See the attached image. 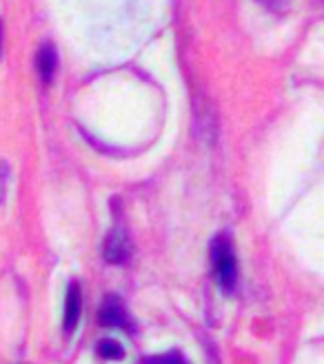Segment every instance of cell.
<instances>
[{
    "label": "cell",
    "instance_id": "6da1fadb",
    "mask_svg": "<svg viewBox=\"0 0 324 364\" xmlns=\"http://www.w3.org/2000/svg\"><path fill=\"white\" fill-rule=\"evenodd\" d=\"M211 262H213L215 282H218L227 294H231L238 280V264H236V256H233V249L227 235H218V238L213 240Z\"/></svg>",
    "mask_w": 324,
    "mask_h": 364
},
{
    "label": "cell",
    "instance_id": "7a4b0ae2",
    "mask_svg": "<svg viewBox=\"0 0 324 364\" xmlns=\"http://www.w3.org/2000/svg\"><path fill=\"white\" fill-rule=\"evenodd\" d=\"M104 260L112 262V264H122L131 258V242H129V235L124 233V229H114L109 231L104 240Z\"/></svg>",
    "mask_w": 324,
    "mask_h": 364
},
{
    "label": "cell",
    "instance_id": "3957f363",
    "mask_svg": "<svg viewBox=\"0 0 324 364\" xmlns=\"http://www.w3.org/2000/svg\"><path fill=\"white\" fill-rule=\"evenodd\" d=\"M100 324L107 326V329H124L129 331V316L124 311V304L120 302V298L109 296L102 306H100Z\"/></svg>",
    "mask_w": 324,
    "mask_h": 364
},
{
    "label": "cell",
    "instance_id": "277c9868",
    "mask_svg": "<svg viewBox=\"0 0 324 364\" xmlns=\"http://www.w3.org/2000/svg\"><path fill=\"white\" fill-rule=\"evenodd\" d=\"M82 311V294L78 284H71L65 300V331H74Z\"/></svg>",
    "mask_w": 324,
    "mask_h": 364
},
{
    "label": "cell",
    "instance_id": "5b68a950",
    "mask_svg": "<svg viewBox=\"0 0 324 364\" xmlns=\"http://www.w3.org/2000/svg\"><path fill=\"white\" fill-rule=\"evenodd\" d=\"M56 67H58V56H56V49H53L49 43L43 45L38 49V56H36V69H38V76L43 82H51L53 74H56Z\"/></svg>",
    "mask_w": 324,
    "mask_h": 364
},
{
    "label": "cell",
    "instance_id": "8992f818",
    "mask_svg": "<svg viewBox=\"0 0 324 364\" xmlns=\"http://www.w3.org/2000/svg\"><path fill=\"white\" fill-rule=\"evenodd\" d=\"M98 355L114 362V360H122L124 358V349L120 347L116 340H102L98 344Z\"/></svg>",
    "mask_w": 324,
    "mask_h": 364
},
{
    "label": "cell",
    "instance_id": "52a82bcc",
    "mask_svg": "<svg viewBox=\"0 0 324 364\" xmlns=\"http://www.w3.org/2000/svg\"><path fill=\"white\" fill-rule=\"evenodd\" d=\"M142 364H189L183 355L178 351H169V353H162V355H153V358H147L142 360Z\"/></svg>",
    "mask_w": 324,
    "mask_h": 364
},
{
    "label": "cell",
    "instance_id": "ba28073f",
    "mask_svg": "<svg viewBox=\"0 0 324 364\" xmlns=\"http://www.w3.org/2000/svg\"><path fill=\"white\" fill-rule=\"evenodd\" d=\"M7 187H9V167L7 162H0V205L7 198Z\"/></svg>",
    "mask_w": 324,
    "mask_h": 364
}]
</instances>
